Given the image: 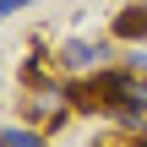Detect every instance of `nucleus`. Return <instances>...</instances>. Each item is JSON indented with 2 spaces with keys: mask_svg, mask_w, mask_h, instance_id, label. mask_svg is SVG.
I'll return each mask as SVG.
<instances>
[{
  "mask_svg": "<svg viewBox=\"0 0 147 147\" xmlns=\"http://www.w3.org/2000/svg\"><path fill=\"white\" fill-rule=\"evenodd\" d=\"M71 98H76V109L104 115V120H115L120 131H131V136H147V76H136L131 65L115 60L109 71L82 76V82L71 87Z\"/></svg>",
  "mask_w": 147,
  "mask_h": 147,
  "instance_id": "obj_1",
  "label": "nucleus"
},
{
  "mask_svg": "<svg viewBox=\"0 0 147 147\" xmlns=\"http://www.w3.org/2000/svg\"><path fill=\"white\" fill-rule=\"evenodd\" d=\"M55 65H60L71 82L98 76V71H109V65H115V38H65Z\"/></svg>",
  "mask_w": 147,
  "mask_h": 147,
  "instance_id": "obj_2",
  "label": "nucleus"
},
{
  "mask_svg": "<svg viewBox=\"0 0 147 147\" xmlns=\"http://www.w3.org/2000/svg\"><path fill=\"white\" fill-rule=\"evenodd\" d=\"M109 38H115V44H125V49L147 44V5H120V16L109 22Z\"/></svg>",
  "mask_w": 147,
  "mask_h": 147,
  "instance_id": "obj_3",
  "label": "nucleus"
},
{
  "mask_svg": "<svg viewBox=\"0 0 147 147\" xmlns=\"http://www.w3.org/2000/svg\"><path fill=\"white\" fill-rule=\"evenodd\" d=\"M0 147H49V136H44L38 125H22V120H11V125H0Z\"/></svg>",
  "mask_w": 147,
  "mask_h": 147,
  "instance_id": "obj_4",
  "label": "nucleus"
},
{
  "mask_svg": "<svg viewBox=\"0 0 147 147\" xmlns=\"http://www.w3.org/2000/svg\"><path fill=\"white\" fill-rule=\"evenodd\" d=\"M120 65H131L136 76H147V44H136V49H125V55H120Z\"/></svg>",
  "mask_w": 147,
  "mask_h": 147,
  "instance_id": "obj_5",
  "label": "nucleus"
},
{
  "mask_svg": "<svg viewBox=\"0 0 147 147\" xmlns=\"http://www.w3.org/2000/svg\"><path fill=\"white\" fill-rule=\"evenodd\" d=\"M38 0H0V22H11V16H22V11H33Z\"/></svg>",
  "mask_w": 147,
  "mask_h": 147,
  "instance_id": "obj_6",
  "label": "nucleus"
},
{
  "mask_svg": "<svg viewBox=\"0 0 147 147\" xmlns=\"http://www.w3.org/2000/svg\"><path fill=\"white\" fill-rule=\"evenodd\" d=\"M0 93H5V65H0Z\"/></svg>",
  "mask_w": 147,
  "mask_h": 147,
  "instance_id": "obj_7",
  "label": "nucleus"
}]
</instances>
